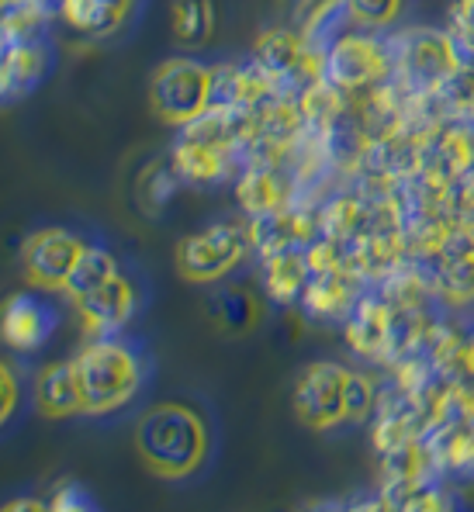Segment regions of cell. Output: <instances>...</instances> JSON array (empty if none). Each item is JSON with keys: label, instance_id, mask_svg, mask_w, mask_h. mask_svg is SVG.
<instances>
[{"label": "cell", "instance_id": "6da1fadb", "mask_svg": "<svg viewBox=\"0 0 474 512\" xmlns=\"http://www.w3.org/2000/svg\"><path fill=\"white\" fill-rule=\"evenodd\" d=\"M135 450L142 464L167 481L191 478L212 450L208 419L187 402H160L135 423Z\"/></svg>", "mask_w": 474, "mask_h": 512}, {"label": "cell", "instance_id": "7a4b0ae2", "mask_svg": "<svg viewBox=\"0 0 474 512\" xmlns=\"http://www.w3.org/2000/svg\"><path fill=\"white\" fill-rule=\"evenodd\" d=\"M80 378V395H84V412L90 416H108L129 405L142 388V367L139 353L129 343L115 336L90 340L84 350L73 357Z\"/></svg>", "mask_w": 474, "mask_h": 512}, {"label": "cell", "instance_id": "3957f363", "mask_svg": "<svg viewBox=\"0 0 474 512\" xmlns=\"http://www.w3.org/2000/svg\"><path fill=\"white\" fill-rule=\"evenodd\" d=\"M430 277L443 305H474V218H457L423 253L409 256Z\"/></svg>", "mask_w": 474, "mask_h": 512}, {"label": "cell", "instance_id": "277c9868", "mask_svg": "<svg viewBox=\"0 0 474 512\" xmlns=\"http://www.w3.org/2000/svg\"><path fill=\"white\" fill-rule=\"evenodd\" d=\"M250 229L246 222H215L208 229L177 243V274L191 284H215L243 263L250 253Z\"/></svg>", "mask_w": 474, "mask_h": 512}, {"label": "cell", "instance_id": "5b68a950", "mask_svg": "<svg viewBox=\"0 0 474 512\" xmlns=\"http://www.w3.org/2000/svg\"><path fill=\"white\" fill-rule=\"evenodd\" d=\"M391 56H395V80L412 94H433L461 66L450 32H436L426 25L398 32L391 39Z\"/></svg>", "mask_w": 474, "mask_h": 512}, {"label": "cell", "instance_id": "8992f818", "mask_svg": "<svg viewBox=\"0 0 474 512\" xmlns=\"http://www.w3.org/2000/svg\"><path fill=\"white\" fill-rule=\"evenodd\" d=\"M149 101L160 122L187 125L212 108V66L198 59H167L156 66Z\"/></svg>", "mask_w": 474, "mask_h": 512}, {"label": "cell", "instance_id": "52a82bcc", "mask_svg": "<svg viewBox=\"0 0 474 512\" xmlns=\"http://www.w3.org/2000/svg\"><path fill=\"white\" fill-rule=\"evenodd\" d=\"M322 73L333 80L343 94H371L374 87L388 84L395 77V56L391 42H381L374 35L350 32L346 39L329 45L322 56Z\"/></svg>", "mask_w": 474, "mask_h": 512}, {"label": "cell", "instance_id": "ba28073f", "mask_svg": "<svg viewBox=\"0 0 474 512\" xmlns=\"http://www.w3.org/2000/svg\"><path fill=\"white\" fill-rule=\"evenodd\" d=\"M87 243L70 229H39L21 243V270H25V281L39 291H63L70 281L73 267L80 263Z\"/></svg>", "mask_w": 474, "mask_h": 512}, {"label": "cell", "instance_id": "9c48e42d", "mask_svg": "<svg viewBox=\"0 0 474 512\" xmlns=\"http://www.w3.org/2000/svg\"><path fill=\"white\" fill-rule=\"evenodd\" d=\"M346 378L350 367L333 360H315L298 374L295 416L308 429H333L346 423Z\"/></svg>", "mask_w": 474, "mask_h": 512}, {"label": "cell", "instance_id": "30bf717a", "mask_svg": "<svg viewBox=\"0 0 474 512\" xmlns=\"http://www.w3.org/2000/svg\"><path fill=\"white\" fill-rule=\"evenodd\" d=\"M474 167V122L447 118L426 128L423 177L433 184H454Z\"/></svg>", "mask_w": 474, "mask_h": 512}, {"label": "cell", "instance_id": "8fae6325", "mask_svg": "<svg viewBox=\"0 0 474 512\" xmlns=\"http://www.w3.org/2000/svg\"><path fill=\"white\" fill-rule=\"evenodd\" d=\"M239 160L236 146H225L218 139H208V135H198L191 128H180V139L173 142L170 163L173 170L180 173V180L187 184H218Z\"/></svg>", "mask_w": 474, "mask_h": 512}, {"label": "cell", "instance_id": "7c38bea8", "mask_svg": "<svg viewBox=\"0 0 474 512\" xmlns=\"http://www.w3.org/2000/svg\"><path fill=\"white\" fill-rule=\"evenodd\" d=\"M360 298H364V277L350 267H329L308 277L302 308L308 319L346 322Z\"/></svg>", "mask_w": 474, "mask_h": 512}, {"label": "cell", "instance_id": "4fadbf2b", "mask_svg": "<svg viewBox=\"0 0 474 512\" xmlns=\"http://www.w3.org/2000/svg\"><path fill=\"white\" fill-rule=\"evenodd\" d=\"M80 315V329L87 340H101V336H115L135 312V284L129 277L115 274L111 281H104L101 288H94L90 295L73 301Z\"/></svg>", "mask_w": 474, "mask_h": 512}, {"label": "cell", "instance_id": "5bb4252c", "mask_svg": "<svg viewBox=\"0 0 474 512\" xmlns=\"http://www.w3.org/2000/svg\"><path fill=\"white\" fill-rule=\"evenodd\" d=\"M246 229H250L253 253L270 256L281 250H305L319 236V218L308 212V208L288 205V208H277V212L250 218Z\"/></svg>", "mask_w": 474, "mask_h": 512}, {"label": "cell", "instance_id": "9a60e30c", "mask_svg": "<svg viewBox=\"0 0 474 512\" xmlns=\"http://www.w3.org/2000/svg\"><path fill=\"white\" fill-rule=\"evenodd\" d=\"M4 343L18 353H32L49 340L56 329V308L35 295H11L4 301Z\"/></svg>", "mask_w": 474, "mask_h": 512}, {"label": "cell", "instance_id": "2e32d148", "mask_svg": "<svg viewBox=\"0 0 474 512\" xmlns=\"http://www.w3.org/2000/svg\"><path fill=\"white\" fill-rule=\"evenodd\" d=\"M388 329H391V305L381 291L364 295L357 301V308L350 312V319L343 322V340L357 357H374L381 360L388 346Z\"/></svg>", "mask_w": 474, "mask_h": 512}, {"label": "cell", "instance_id": "e0dca14e", "mask_svg": "<svg viewBox=\"0 0 474 512\" xmlns=\"http://www.w3.org/2000/svg\"><path fill=\"white\" fill-rule=\"evenodd\" d=\"M32 395H35L39 412L49 419H70V416H77V412H84V395H80V378H77V364H73V360L45 364L42 371L35 374Z\"/></svg>", "mask_w": 474, "mask_h": 512}, {"label": "cell", "instance_id": "ac0fdd59", "mask_svg": "<svg viewBox=\"0 0 474 512\" xmlns=\"http://www.w3.org/2000/svg\"><path fill=\"white\" fill-rule=\"evenodd\" d=\"M236 205L250 218L298 205L295 184H288L281 167H243L236 177Z\"/></svg>", "mask_w": 474, "mask_h": 512}, {"label": "cell", "instance_id": "d6986e66", "mask_svg": "<svg viewBox=\"0 0 474 512\" xmlns=\"http://www.w3.org/2000/svg\"><path fill=\"white\" fill-rule=\"evenodd\" d=\"M433 312L430 305L419 308H391V329H388V346L381 353L388 367L402 364L412 357H426V340L433 333Z\"/></svg>", "mask_w": 474, "mask_h": 512}, {"label": "cell", "instance_id": "ffe728a7", "mask_svg": "<svg viewBox=\"0 0 474 512\" xmlns=\"http://www.w3.org/2000/svg\"><path fill=\"white\" fill-rule=\"evenodd\" d=\"M260 277L263 291L274 305H291V301H302L312 267L305 260V250H281L260 256Z\"/></svg>", "mask_w": 474, "mask_h": 512}, {"label": "cell", "instance_id": "44dd1931", "mask_svg": "<svg viewBox=\"0 0 474 512\" xmlns=\"http://www.w3.org/2000/svg\"><path fill=\"white\" fill-rule=\"evenodd\" d=\"M436 464L443 474H471L474 471V426L464 416L450 412L440 426L426 436Z\"/></svg>", "mask_w": 474, "mask_h": 512}, {"label": "cell", "instance_id": "7402d4cb", "mask_svg": "<svg viewBox=\"0 0 474 512\" xmlns=\"http://www.w3.org/2000/svg\"><path fill=\"white\" fill-rule=\"evenodd\" d=\"M350 32H357V14H353L350 0H319L305 14V25H302V39L315 52H322V56H326L329 45L346 39Z\"/></svg>", "mask_w": 474, "mask_h": 512}, {"label": "cell", "instance_id": "603a6c76", "mask_svg": "<svg viewBox=\"0 0 474 512\" xmlns=\"http://www.w3.org/2000/svg\"><path fill=\"white\" fill-rule=\"evenodd\" d=\"M45 49L39 42H14L4 45V97L18 101L42 80Z\"/></svg>", "mask_w": 474, "mask_h": 512}, {"label": "cell", "instance_id": "cb8c5ba5", "mask_svg": "<svg viewBox=\"0 0 474 512\" xmlns=\"http://www.w3.org/2000/svg\"><path fill=\"white\" fill-rule=\"evenodd\" d=\"M208 308H212L218 326H222L225 333H232V336H243V333H250V329H257V322L263 315L260 298L253 295V291H246V288L215 291V298L208 301Z\"/></svg>", "mask_w": 474, "mask_h": 512}, {"label": "cell", "instance_id": "d4e9b609", "mask_svg": "<svg viewBox=\"0 0 474 512\" xmlns=\"http://www.w3.org/2000/svg\"><path fill=\"white\" fill-rule=\"evenodd\" d=\"M298 104H302L308 132H326L329 125L340 122L346 111H350V108H346V94L326 77L312 80L308 87L298 90Z\"/></svg>", "mask_w": 474, "mask_h": 512}, {"label": "cell", "instance_id": "484cf974", "mask_svg": "<svg viewBox=\"0 0 474 512\" xmlns=\"http://www.w3.org/2000/svg\"><path fill=\"white\" fill-rule=\"evenodd\" d=\"M430 108L436 122H447V118L474 122V66H457L430 94Z\"/></svg>", "mask_w": 474, "mask_h": 512}, {"label": "cell", "instance_id": "4316f807", "mask_svg": "<svg viewBox=\"0 0 474 512\" xmlns=\"http://www.w3.org/2000/svg\"><path fill=\"white\" fill-rule=\"evenodd\" d=\"M381 499L395 512H440L450 506L440 478H419V481H395L381 488Z\"/></svg>", "mask_w": 474, "mask_h": 512}, {"label": "cell", "instance_id": "83f0119b", "mask_svg": "<svg viewBox=\"0 0 474 512\" xmlns=\"http://www.w3.org/2000/svg\"><path fill=\"white\" fill-rule=\"evenodd\" d=\"M170 28L180 45H205L215 32V4L212 0H173Z\"/></svg>", "mask_w": 474, "mask_h": 512}, {"label": "cell", "instance_id": "f1b7e54d", "mask_svg": "<svg viewBox=\"0 0 474 512\" xmlns=\"http://www.w3.org/2000/svg\"><path fill=\"white\" fill-rule=\"evenodd\" d=\"M364 212H367V201L360 198L357 191L336 194V198H329L326 205L315 212V218H319V236L336 239V243L357 236L360 222H364Z\"/></svg>", "mask_w": 474, "mask_h": 512}, {"label": "cell", "instance_id": "f546056e", "mask_svg": "<svg viewBox=\"0 0 474 512\" xmlns=\"http://www.w3.org/2000/svg\"><path fill=\"white\" fill-rule=\"evenodd\" d=\"M118 274V263L115 256H111L104 246H87L84 256H80V263L73 267L70 281H66V295H70V301L84 298L90 295L94 288H101L104 281H111V277Z\"/></svg>", "mask_w": 474, "mask_h": 512}, {"label": "cell", "instance_id": "4dcf8cb0", "mask_svg": "<svg viewBox=\"0 0 474 512\" xmlns=\"http://www.w3.org/2000/svg\"><path fill=\"white\" fill-rule=\"evenodd\" d=\"M59 14L73 32L84 35H111L125 21L104 0H59Z\"/></svg>", "mask_w": 474, "mask_h": 512}, {"label": "cell", "instance_id": "1f68e13d", "mask_svg": "<svg viewBox=\"0 0 474 512\" xmlns=\"http://www.w3.org/2000/svg\"><path fill=\"white\" fill-rule=\"evenodd\" d=\"M381 391L367 374L350 371L346 378V423H364L371 412H378Z\"/></svg>", "mask_w": 474, "mask_h": 512}, {"label": "cell", "instance_id": "d6a6232c", "mask_svg": "<svg viewBox=\"0 0 474 512\" xmlns=\"http://www.w3.org/2000/svg\"><path fill=\"white\" fill-rule=\"evenodd\" d=\"M360 28H388L398 21L405 0H350Z\"/></svg>", "mask_w": 474, "mask_h": 512}, {"label": "cell", "instance_id": "836d02e7", "mask_svg": "<svg viewBox=\"0 0 474 512\" xmlns=\"http://www.w3.org/2000/svg\"><path fill=\"white\" fill-rule=\"evenodd\" d=\"M49 506L56 512H94V499H90L80 485L66 481V485H59V492L49 499Z\"/></svg>", "mask_w": 474, "mask_h": 512}, {"label": "cell", "instance_id": "e575fe53", "mask_svg": "<svg viewBox=\"0 0 474 512\" xmlns=\"http://www.w3.org/2000/svg\"><path fill=\"white\" fill-rule=\"evenodd\" d=\"M450 208L457 218H474V167L450 184Z\"/></svg>", "mask_w": 474, "mask_h": 512}, {"label": "cell", "instance_id": "d590c367", "mask_svg": "<svg viewBox=\"0 0 474 512\" xmlns=\"http://www.w3.org/2000/svg\"><path fill=\"white\" fill-rule=\"evenodd\" d=\"M450 28L474 35V0H454V7H450Z\"/></svg>", "mask_w": 474, "mask_h": 512}, {"label": "cell", "instance_id": "8d00e7d4", "mask_svg": "<svg viewBox=\"0 0 474 512\" xmlns=\"http://www.w3.org/2000/svg\"><path fill=\"white\" fill-rule=\"evenodd\" d=\"M14 409H18V378H14L11 364H4V423L14 416Z\"/></svg>", "mask_w": 474, "mask_h": 512}, {"label": "cell", "instance_id": "74e56055", "mask_svg": "<svg viewBox=\"0 0 474 512\" xmlns=\"http://www.w3.org/2000/svg\"><path fill=\"white\" fill-rule=\"evenodd\" d=\"M21 509L49 512L52 506H49V502H39V499H14V502H7V506H4V512H21Z\"/></svg>", "mask_w": 474, "mask_h": 512}, {"label": "cell", "instance_id": "f35d334b", "mask_svg": "<svg viewBox=\"0 0 474 512\" xmlns=\"http://www.w3.org/2000/svg\"><path fill=\"white\" fill-rule=\"evenodd\" d=\"M104 4H108L111 11L118 14V18H129V11H132V4H135V0H104Z\"/></svg>", "mask_w": 474, "mask_h": 512}]
</instances>
